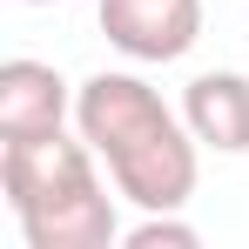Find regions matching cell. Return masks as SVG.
<instances>
[{
    "mask_svg": "<svg viewBox=\"0 0 249 249\" xmlns=\"http://www.w3.org/2000/svg\"><path fill=\"white\" fill-rule=\"evenodd\" d=\"M74 128L108 162V182L135 209H189L196 196V135L155 88L128 68H101L74 88Z\"/></svg>",
    "mask_w": 249,
    "mask_h": 249,
    "instance_id": "obj_1",
    "label": "cell"
},
{
    "mask_svg": "<svg viewBox=\"0 0 249 249\" xmlns=\"http://www.w3.org/2000/svg\"><path fill=\"white\" fill-rule=\"evenodd\" d=\"M94 148L68 142L61 128L34 135V142H0V189L7 209L20 222L27 249H108L122 243V222H115V196L108 182L94 175Z\"/></svg>",
    "mask_w": 249,
    "mask_h": 249,
    "instance_id": "obj_2",
    "label": "cell"
},
{
    "mask_svg": "<svg viewBox=\"0 0 249 249\" xmlns=\"http://www.w3.org/2000/svg\"><path fill=\"white\" fill-rule=\"evenodd\" d=\"M101 34L128 61H182L202 41V0H101Z\"/></svg>",
    "mask_w": 249,
    "mask_h": 249,
    "instance_id": "obj_3",
    "label": "cell"
},
{
    "mask_svg": "<svg viewBox=\"0 0 249 249\" xmlns=\"http://www.w3.org/2000/svg\"><path fill=\"white\" fill-rule=\"evenodd\" d=\"M74 115V88L47 61H7L0 68V142H34L54 135Z\"/></svg>",
    "mask_w": 249,
    "mask_h": 249,
    "instance_id": "obj_4",
    "label": "cell"
},
{
    "mask_svg": "<svg viewBox=\"0 0 249 249\" xmlns=\"http://www.w3.org/2000/svg\"><path fill=\"white\" fill-rule=\"evenodd\" d=\"M182 122L215 155H249V74L215 68L182 88Z\"/></svg>",
    "mask_w": 249,
    "mask_h": 249,
    "instance_id": "obj_5",
    "label": "cell"
},
{
    "mask_svg": "<svg viewBox=\"0 0 249 249\" xmlns=\"http://www.w3.org/2000/svg\"><path fill=\"white\" fill-rule=\"evenodd\" d=\"M122 243H128V249H196L202 229L182 222V209H142V222L122 229Z\"/></svg>",
    "mask_w": 249,
    "mask_h": 249,
    "instance_id": "obj_6",
    "label": "cell"
},
{
    "mask_svg": "<svg viewBox=\"0 0 249 249\" xmlns=\"http://www.w3.org/2000/svg\"><path fill=\"white\" fill-rule=\"evenodd\" d=\"M27 7H54V0H27Z\"/></svg>",
    "mask_w": 249,
    "mask_h": 249,
    "instance_id": "obj_7",
    "label": "cell"
}]
</instances>
